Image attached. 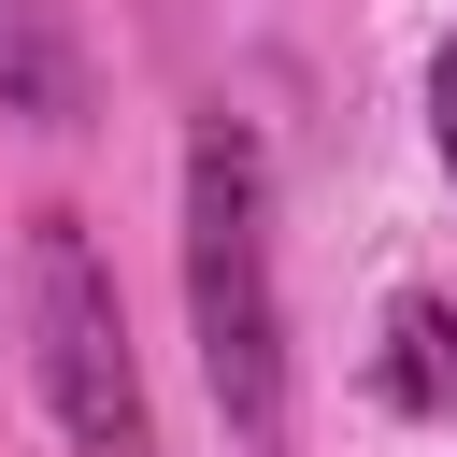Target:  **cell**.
I'll return each mask as SVG.
<instances>
[{
    "label": "cell",
    "instance_id": "cell-1",
    "mask_svg": "<svg viewBox=\"0 0 457 457\" xmlns=\"http://www.w3.org/2000/svg\"><path fill=\"white\" fill-rule=\"evenodd\" d=\"M186 314H200V371L243 457L286 443V300H271V171L243 114L186 129Z\"/></svg>",
    "mask_w": 457,
    "mask_h": 457
},
{
    "label": "cell",
    "instance_id": "cell-2",
    "mask_svg": "<svg viewBox=\"0 0 457 457\" xmlns=\"http://www.w3.org/2000/svg\"><path fill=\"white\" fill-rule=\"evenodd\" d=\"M29 371H43V414L71 428V457H157L143 357H129V314H114L86 214H29Z\"/></svg>",
    "mask_w": 457,
    "mask_h": 457
},
{
    "label": "cell",
    "instance_id": "cell-3",
    "mask_svg": "<svg viewBox=\"0 0 457 457\" xmlns=\"http://www.w3.org/2000/svg\"><path fill=\"white\" fill-rule=\"evenodd\" d=\"M0 114H29V129L86 114V43H71L57 0H0Z\"/></svg>",
    "mask_w": 457,
    "mask_h": 457
},
{
    "label": "cell",
    "instance_id": "cell-4",
    "mask_svg": "<svg viewBox=\"0 0 457 457\" xmlns=\"http://www.w3.org/2000/svg\"><path fill=\"white\" fill-rule=\"evenodd\" d=\"M371 386H386L400 414H457V314H443V300H400V314H386Z\"/></svg>",
    "mask_w": 457,
    "mask_h": 457
},
{
    "label": "cell",
    "instance_id": "cell-5",
    "mask_svg": "<svg viewBox=\"0 0 457 457\" xmlns=\"http://www.w3.org/2000/svg\"><path fill=\"white\" fill-rule=\"evenodd\" d=\"M428 143H443V171H457V43L428 57Z\"/></svg>",
    "mask_w": 457,
    "mask_h": 457
}]
</instances>
